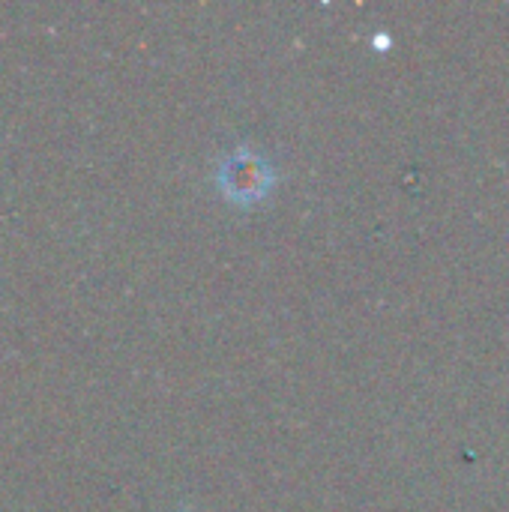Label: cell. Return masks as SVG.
<instances>
[{"mask_svg": "<svg viewBox=\"0 0 509 512\" xmlns=\"http://www.w3.org/2000/svg\"><path fill=\"white\" fill-rule=\"evenodd\" d=\"M276 183H279L276 165L252 147H234L231 153L222 156V162L216 168L219 195L237 207L261 204L264 198L273 195Z\"/></svg>", "mask_w": 509, "mask_h": 512, "instance_id": "6da1fadb", "label": "cell"}]
</instances>
